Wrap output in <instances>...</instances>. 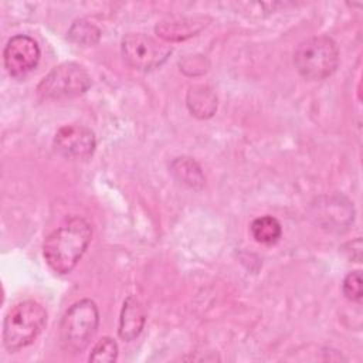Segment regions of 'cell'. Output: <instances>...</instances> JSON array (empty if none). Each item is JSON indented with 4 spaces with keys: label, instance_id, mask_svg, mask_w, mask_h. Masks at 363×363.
<instances>
[{
    "label": "cell",
    "instance_id": "obj_1",
    "mask_svg": "<svg viewBox=\"0 0 363 363\" xmlns=\"http://www.w3.org/2000/svg\"><path fill=\"white\" fill-rule=\"evenodd\" d=\"M91 238L92 227L85 218H67L44 240L43 254L48 267L57 274L71 272L85 254Z\"/></svg>",
    "mask_w": 363,
    "mask_h": 363
},
{
    "label": "cell",
    "instance_id": "obj_2",
    "mask_svg": "<svg viewBox=\"0 0 363 363\" xmlns=\"http://www.w3.org/2000/svg\"><path fill=\"white\" fill-rule=\"evenodd\" d=\"M47 323L44 306L35 301H23L11 306L3 322V345L10 353L30 346Z\"/></svg>",
    "mask_w": 363,
    "mask_h": 363
},
{
    "label": "cell",
    "instance_id": "obj_3",
    "mask_svg": "<svg viewBox=\"0 0 363 363\" xmlns=\"http://www.w3.org/2000/svg\"><path fill=\"white\" fill-rule=\"evenodd\" d=\"M339 64L335 41L326 35H315L299 43L294 52V65L301 77L322 81L330 77Z\"/></svg>",
    "mask_w": 363,
    "mask_h": 363
},
{
    "label": "cell",
    "instance_id": "obj_4",
    "mask_svg": "<svg viewBox=\"0 0 363 363\" xmlns=\"http://www.w3.org/2000/svg\"><path fill=\"white\" fill-rule=\"evenodd\" d=\"M99 325L96 303L81 299L67 309L60 323V340L67 353L77 354L86 349Z\"/></svg>",
    "mask_w": 363,
    "mask_h": 363
},
{
    "label": "cell",
    "instance_id": "obj_5",
    "mask_svg": "<svg viewBox=\"0 0 363 363\" xmlns=\"http://www.w3.org/2000/svg\"><path fill=\"white\" fill-rule=\"evenodd\" d=\"M91 86L88 71L77 62H62L54 67L37 85L41 99H67L85 94Z\"/></svg>",
    "mask_w": 363,
    "mask_h": 363
},
{
    "label": "cell",
    "instance_id": "obj_6",
    "mask_svg": "<svg viewBox=\"0 0 363 363\" xmlns=\"http://www.w3.org/2000/svg\"><path fill=\"white\" fill-rule=\"evenodd\" d=\"M121 51L123 61L139 71H150L160 67L172 54V47L156 38L142 34L130 33L122 38Z\"/></svg>",
    "mask_w": 363,
    "mask_h": 363
},
{
    "label": "cell",
    "instance_id": "obj_7",
    "mask_svg": "<svg viewBox=\"0 0 363 363\" xmlns=\"http://www.w3.org/2000/svg\"><path fill=\"white\" fill-rule=\"evenodd\" d=\"M41 57L38 44L26 34L11 37L3 51L4 67L14 78H21L31 72Z\"/></svg>",
    "mask_w": 363,
    "mask_h": 363
},
{
    "label": "cell",
    "instance_id": "obj_8",
    "mask_svg": "<svg viewBox=\"0 0 363 363\" xmlns=\"http://www.w3.org/2000/svg\"><path fill=\"white\" fill-rule=\"evenodd\" d=\"M54 147L67 159H88L92 156L96 147L95 133L84 125H64L55 132Z\"/></svg>",
    "mask_w": 363,
    "mask_h": 363
},
{
    "label": "cell",
    "instance_id": "obj_9",
    "mask_svg": "<svg viewBox=\"0 0 363 363\" xmlns=\"http://www.w3.org/2000/svg\"><path fill=\"white\" fill-rule=\"evenodd\" d=\"M207 26V18L201 16L182 17L156 24V34L164 41H183L193 35H197Z\"/></svg>",
    "mask_w": 363,
    "mask_h": 363
},
{
    "label": "cell",
    "instance_id": "obj_10",
    "mask_svg": "<svg viewBox=\"0 0 363 363\" xmlns=\"http://www.w3.org/2000/svg\"><path fill=\"white\" fill-rule=\"evenodd\" d=\"M145 320H146V316H145V311L140 301L133 295L128 296L121 311L119 329H118L119 337L126 342L136 339L145 326Z\"/></svg>",
    "mask_w": 363,
    "mask_h": 363
},
{
    "label": "cell",
    "instance_id": "obj_11",
    "mask_svg": "<svg viewBox=\"0 0 363 363\" xmlns=\"http://www.w3.org/2000/svg\"><path fill=\"white\" fill-rule=\"evenodd\" d=\"M186 105L199 119L211 118L217 111V96L207 85H193L187 91Z\"/></svg>",
    "mask_w": 363,
    "mask_h": 363
},
{
    "label": "cell",
    "instance_id": "obj_12",
    "mask_svg": "<svg viewBox=\"0 0 363 363\" xmlns=\"http://www.w3.org/2000/svg\"><path fill=\"white\" fill-rule=\"evenodd\" d=\"M170 170L177 180L191 189H200L204 184L201 167L191 157H177L172 162Z\"/></svg>",
    "mask_w": 363,
    "mask_h": 363
},
{
    "label": "cell",
    "instance_id": "obj_13",
    "mask_svg": "<svg viewBox=\"0 0 363 363\" xmlns=\"http://www.w3.org/2000/svg\"><path fill=\"white\" fill-rule=\"evenodd\" d=\"M251 235L252 238L259 242V244H265V245H271L275 244L282 234V227L281 223L272 217V216H262L255 218L251 225Z\"/></svg>",
    "mask_w": 363,
    "mask_h": 363
},
{
    "label": "cell",
    "instance_id": "obj_14",
    "mask_svg": "<svg viewBox=\"0 0 363 363\" xmlns=\"http://www.w3.org/2000/svg\"><path fill=\"white\" fill-rule=\"evenodd\" d=\"M99 34H101L99 30L94 24H91L85 20L75 21L68 31V35L72 41H75L78 44H84V45L95 44L99 40Z\"/></svg>",
    "mask_w": 363,
    "mask_h": 363
},
{
    "label": "cell",
    "instance_id": "obj_15",
    "mask_svg": "<svg viewBox=\"0 0 363 363\" xmlns=\"http://www.w3.org/2000/svg\"><path fill=\"white\" fill-rule=\"evenodd\" d=\"M118 343L111 337H102L95 343L88 357L89 362H115L118 359Z\"/></svg>",
    "mask_w": 363,
    "mask_h": 363
},
{
    "label": "cell",
    "instance_id": "obj_16",
    "mask_svg": "<svg viewBox=\"0 0 363 363\" xmlns=\"http://www.w3.org/2000/svg\"><path fill=\"white\" fill-rule=\"evenodd\" d=\"M342 291L349 301L362 302L363 291H362V275L360 271L349 272L342 284Z\"/></svg>",
    "mask_w": 363,
    "mask_h": 363
}]
</instances>
